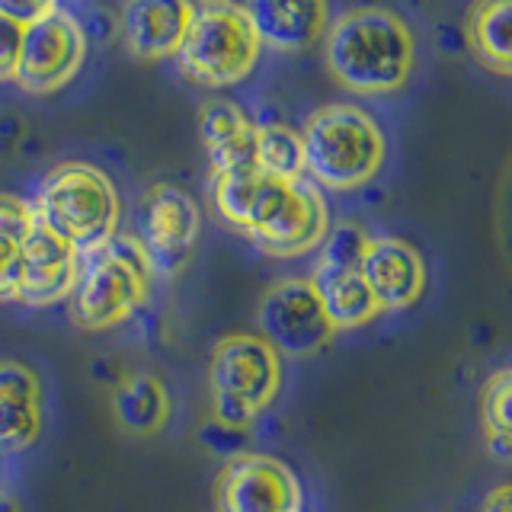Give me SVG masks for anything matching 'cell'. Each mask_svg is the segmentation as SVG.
<instances>
[{"instance_id":"9c48e42d","label":"cell","mask_w":512,"mask_h":512,"mask_svg":"<svg viewBox=\"0 0 512 512\" xmlns=\"http://www.w3.org/2000/svg\"><path fill=\"white\" fill-rule=\"evenodd\" d=\"M84 55V29L71 13L55 10L23 29L13 84L26 93H55L77 77Z\"/></svg>"},{"instance_id":"e0dca14e","label":"cell","mask_w":512,"mask_h":512,"mask_svg":"<svg viewBox=\"0 0 512 512\" xmlns=\"http://www.w3.org/2000/svg\"><path fill=\"white\" fill-rule=\"evenodd\" d=\"M199 135L212 173L256 164V125L231 100H208L199 112Z\"/></svg>"},{"instance_id":"2e32d148","label":"cell","mask_w":512,"mask_h":512,"mask_svg":"<svg viewBox=\"0 0 512 512\" xmlns=\"http://www.w3.org/2000/svg\"><path fill=\"white\" fill-rule=\"evenodd\" d=\"M42 432V381L26 362L0 359V452H23Z\"/></svg>"},{"instance_id":"8992f818","label":"cell","mask_w":512,"mask_h":512,"mask_svg":"<svg viewBox=\"0 0 512 512\" xmlns=\"http://www.w3.org/2000/svg\"><path fill=\"white\" fill-rule=\"evenodd\" d=\"M282 391V356L260 333H231L208 359V404L221 429H250Z\"/></svg>"},{"instance_id":"d4e9b609","label":"cell","mask_w":512,"mask_h":512,"mask_svg":"<svg viewBox=\"0 0 512 512\" xmlns=\"http://www.w3.org/2000/svg\"><path fill=\"white\" fill-rule=\"evenodd\" d=\"M55 10H58V0H0V16L20 23L23 29Z\"/></svg>"},{"instance_id":"7a4b0ae2","label":"cell","mask_w":512,"mask_h":512,"mask_svg":"<svg viewBox=\"0 0 512 512\" xmlns=\"http://www.w3.org/2000/svg\"><path fill=\"white\" fill-rule=\"evenodd\" d=\"M157 276L135 234L116 231L100 247L80 253L71 301V320L80 330L100 333L125 324L151 298Z\"/></svg>"},{"instance_id":"5bb4252c","label":"cell","mask_w":512,"mask_h":512,"mask_svg":"<svg viewBox=\"0 0 512 512\" xmlns=\"http://www.w3.org/2000/svg\"><path fill=\"white\" fill-rule=\"evenodd\" d=\"M192 0H122L119 26L125 48L141 61L173 58L186 39Z\"/></svg>"},{"instance_id":"cb8c5ba5","label":"cell","mask_w":512,"mask_h":512,"mask_svg":"<svg viewBox=\"0 0 512 512\" xmlns=\"http://www.w3.org/2000/svg\"><path fill=\"white\" fill-rule=\"evenodd\" d=\"M365 244H368V234H365V228H359V224H352V221L333 224V228L327 231V237L320 240V253H317L314 266L359 269Z\"/></svg>"},{"instance_id":"44dd1931","label":"cell","mask_w":512,"mask_h":512,"mask_svg":"<svg viewBox=\"0 0 512 512\" xmlns=\"http://www.w3.org/2000/svg\"><path fill=\"white\" fill-rule=\"evenodd\" d=\"M32 205L20 196L0 192V301H16L23 244L32 228Z\"/></svg>"},{"instance_id":"8fae6325","label":"cell","mask_w":512,"mask_h":512,"mask_svg":"<svg viewBox=\"0 0 512 512\" xmlns=\"http://www.w3.org/2000/svg\"><path fill=\"white\" fill-rule=\"evenodd\" d=\"M301 484L269 455H237L215 480V512H301Z\"/></svg>"},{"instance_id":"ac0fdd59","label":"cell","mask_w":512,"mask_h":512,"mask_svg":"<svg viewBox=\"0 0 512 512\" xmlns=\"http://www.w3.org/2000/svg\"><path fill=\"white\" fill-rule=\"evenodd\" d=\"M173 400L167 384L151 372L125 375L112 388V416L122 432L138 439H151L170 423Z\"/></svg>"},{"instance_id":"d6986e66","label":"cell","mask_w":512,"mask_h":512,"mask_svg":"<svg viewBox=\"0 0 512 512\" xmlns=\"http://www.w3.org/2000/svg\"><path fill=\"white\" fill-rule=\"evenodd\" d=\"M308 285L314 288V295L324 308L333 333L343 330H356L365 327L368 320L378 317L375 298L365 288L359 269H327V266H314Z\"/></svg>"},{"instance_id":"83f0119b","label":"cell","mask_w":512,"mask_h":512,"mask_svg":"<svg viewBox=\"0 0 512 512\" xmlns=\"http://www.w3.org/2000/svg\"><path fill=\"white\" fill-rule=\"evenodd\" d=\"M0 512H23V509H20V503H16L10 493L0 490Z\"/></svg>"},{"instance_id":"7402d4cb","label":"cell","mask_w":512,"mask_h":512,"mask_svg":"<svg viewBox=\"0 0 512 512\" xmlns=\"http://www.w3.org/2000/svg\"><path fill=\"white\" fill-rule=\"evenodd\" d=\"M256 167L279 180H301L304 176V148L301 135L282 122L256 125Z\"/></svg>"},{"instance_id":"5b68a950","label":"cell","mask_w":512,"mask_h":512,"mask_svg":"<svg viewBox=\"0 0 512 512\" xmlns=\"http://www.w3.org/2000/svg\"><path fill=\"white\" fill-rule=\"evenodd\" d=\"M327 231V199L308 176L279 180V176H266L260 170V180H256L253 199L237 234H244L266 256L295 260V256H308L317 250Z\"/></svg>"},{"instance_id":"603a6c76","label":"cell","mask_w":512,"mask_h":512,"mask_svg":"<svg viewBox=\"0 0 512 512\" xmlns=\"http://www.w3.org/2000/svg\"><path fill=\"white\" fill-rule=\"evenodd\" d=\"M509 394H512V372L500 368L493 372L484 384V397H480V416H484V432L496 458H509V432H512V416H509Z\"/></svg>"},{"instance_id":"6da1fadb","label":"cell","mask_w":512,"mask_h":512,"mask_svg":"<svg viewBox=\"0 0 512 512\" xmlns=\"http://www.w3.org/2000/svg\"><path fill=\"white\" fill-rule=\"evenodd\" d=\"M324 58L349 93L384 96L410 80L416 42L404 16L388 7H356L327 26Z\"/></svg>"},{"instance_id":"277c9868","label":"cell","mask_w":512,"mask_h":512,"mask_svg":"<svg viewBox=\"0 0 512 512\" xmlns=\"http://www.w3.org/2000/svg\"><path fill=\"white\" fill-rule=\"evenodd\" d=\"M45 228H52L77 253L100 247L119 231L122 199L109 176L84 164V160H64L52 167L39 183L36 199L29 202Z\"/></svg>"},{"instance_id":"30bf717a","label":"cell","mask_w":512,"mask_h":512,"mask_svg":"<svg viewBox=\"0 0 512 512\" xmlns=\"http://www.w3.org/2000/svg\"><path fill=\"white\" fill-rule=\"evenodd\" d=\"M260 336L288 359H308L333 340V327L308 279H282L260 301Z\"/></svg>"},{"instance_id":"4fadbf2b","label":"cell","mask_w":512,"mask_h":512,"mask_svg":"<svg viewBox=\"0 0 512 512\" xmlns=\"http://www.w3.org/2000/svg\"><path fill=\"white\" fill-rule=\"evenodd\" d=\"M359 276L375 298L378 314L404 311L420 301L426 288V263L420 250L400 237H368Z\"/></svg>"},{"instance_id":"4316f807","label":"cell","mask_w":512,"mask_h":512,"mask_svg":"<svg viewBox=\"0 0 512 512\" xmlns=\"http://www.w3.org/2000/svg\"><path fill=\"white\" fill-rule=\"evenodd\" d=\"M512 490L509 484H500L496 490L487 493V500H484V512H512Z\"/></svg>"},{"instance_id":"9a60e30c","label":"cell","mask_w":512,"mask_h":512,"mask_svg":"<svg viewBox=\"0 0 512 512\" xmlns=\"http://www.w3.org/2000/svg\"><path fill=\"white\" fill-rule=\"evenodd\" d=\"M260 45L276 52H308L330 26L327 0H240Z\"/></svg>"},{"instance_id":"ba28073f","label":"cell","mask_w":512,"mask_h":512,"mask_svg":"<svg viewBox=\"0 0 512 512\" xmlns=\"http://www.w3.org/2000/svg\"><path fill=\"white\" fill-rule=\"evenodd\" d=\"M202 208L186 189L154 183L135 208V240L148 253L154 276H176L199 244Z\"/></svg>"},{"instance_id":"484cf974","label":"cell","mask_w":512,"mask_h":512,"mask_svg":"<svg viewBox=\"0 0 512 512\" xmlns=\"http://www.w3.org/2000/svg\"><path fill=\"white\" fill-rule=\"evenodd\" d=\"M20 42H23V26L0 16V80H13Z\"/></svg>"},{"instance_id":"7c38bea8","label":"cell","mask_w":512,"mask_h":512,"mask_svg":"<svg viewBox=\"0 0 512 512\" xmlns=\"http://www.w3.org/2000/svg\"><path fill=\"white\" fill-rule=\"evenodd\" d=\"M77 269L80 253L52 228H45L39 218H32V228L23 244L16 301L26 304V308H52L74 292Z\"/></svg>"},{"instance_id":"52a82bcc","label":"cell","mask_w":512,"mask_h":512,"mask_svg":"<svg viewBox=\"0 0 512 512\" xmlns=\"http://www.w3.org/2000/svg\"><path fill=\"white\" fill-rule=\"evenodd\" d=\"M260 36L240 0H192L186 39L173 58L199 87H234L260 61Z\"/></svg>"},{"instance_id":"3957f363","label":"cell","mask_w":512,"mask_h":512,"mask_svg":"<svg viewBox=\"0 0 512 512\" xmlns=\"http://www.w3.org/2000/svg\"><path fill=\"white\" fill-rule=\"evenodd\" d=\"M298 135L304 148V176L317 189H359L375 180L388 157L378 122L349 103L314 109Z\"/></svg>"},{"instance_id":"ffe728a7","label":"cell","mask_w":512,"mask_h":512,"mask_svg":"<svg viewBox=\"0 0 512 512\" xmlns=\"http://www.w3.org/2000/svg\"><path fill=\"white\" fill-rule=\"evenodd\" d=\"M512 0H474L464 20V36L474 58L487 71L506 77L512 71Z\"/></svg>"}]
</instances>
